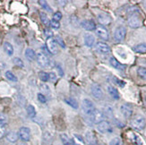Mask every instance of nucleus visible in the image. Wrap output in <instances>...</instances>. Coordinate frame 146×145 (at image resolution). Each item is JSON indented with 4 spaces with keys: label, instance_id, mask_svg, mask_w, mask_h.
Returning a JSON list of instances; mask_svg holds the SVG:
<instances>
[{
    "label": "nucleus",
    "instance_id": "obj_1",
    "mask_svg": "<svg viewBox=\"0 0 146 145\" xmlns=\"http://www.w3.org/2000/svg\"><path fill=\"white\" fill-rule=\"evenodd\" d=\"M82 111H84V113L88 116L89 117H90L92 114L93 112L95 111V107H94V104L93 102L92 101V100L88 99H84V100H82Z\"/></svg>",
    "mask_w": 146,
    "mask_h": 145
},
{
    "label": "nucleus",
    "instance_id": "obj_2",
    "mask_svg": "<svg viewBox=\"0 0 146 145\" xmlns=\"http://www.w3.org/2000/svg\"><path fill=\"white\" fill-rule=\"evenodd\" d=\"M131 125L133 126V128H135L136 130H143L146 125L145 118L142 116H136L132 120Z\"/></svg>",
    "mask_w": 146,
    "mask_h": 145
},
{
    "label": "nucleus",
    "instance_id": "obj_3",
    "mask_svg": "<svg viewBox=\"0 0 146 145\" xmlns=\"http://www.w3.org/2000/svg\"><path fill=\"white\" fill-rule=\"evenodd\" d=\"M128 24L131 28H139L141 27L142 25V20H141V17L139 16L138 14H133L129 16L128 18Z\"/></svg>",
    "mask_w": 146,
    "mask_h": 145
},
{
    "label": "nucleus",
    "instance_id": "obj_4",
    "mask_svg": "<svg viewBox=\"0 0 146 145\" xmlns=\"http://www.w3.org/2000/svg\"><path fill=\"white\" fill-rule=\"evenodd\" d=\"M97 130L100 134H110L113 132V128L110 122L108 121H102L97 124Z\"/></svg>",
    "mask_w": 146,
    "mask_h": 145
},
{
    "label": "nucleus",
    "instance_id": "obj_5",
    "mask_svg": "<svg viewBox=\"0 0 146 145\" xmlns=\"http://www.w3.org/2000/svg\"><path fill=\"white\" fill-rule=\"evenodd\" d=\"M126 35V29L123 26H119L115 30V32H114V38L117 41H122L125 38Z\"/></svg>",
    "mask_w": 146,
    "mask_h": 145
},
{
    "label": "nucleus",
    "instance_id": "obj_6",
    "mask_svg": "<svg viewBox=\"0 0 146 145\" xmlns=\"http://www.w3.org/2000/svg\"><path fill=\"white\" fill-rule=\"evenodd\" d=\"M19 138L23 142H28L31 139V130L28 127H21L18 132Z\"/></svg>",
    "mask_w": 146,
    "mask_h": 145
},
{
    "label": "nucleus",
    "instance_id": "obj_7",
    "mask_svg": "<svg viewBox=\"0 0 146 145\" xmlns=\"http://www.w3.org/2000/svg\"><path fill=\"white\" fill-rule=\"evenodd\" d=\"M47 48L48 49V51L53 55H56L58 52V43L56 42L55 39H53V38H48L47 40Z\"/></svg>",
    "mask_w": 146,
    "mask_h": 145
},
{
    "label": "nucleus",
    "instance_id": "obj_8",
    "mask_svg": "<svg viewBox=\"0 0 146 145\" xmlns=\"http://www.w3.org/2000/svg\"><path fill=\"white\" fill-rule=\"evenodd\" d=\"M91 90H92V96L95 98V99H101L103 97V91H102V89H101V87L97 84V83H93L91 87Z\"/></svg>",
    "mask_w": 146,
    "mask_h": 145
},
{
    "label": "nucleus",
    "instance_id": "obj_9",
    "mask_svg": "<svg viewBox=\"0 0 146 145\" xmlns=\"http://www.w3.org/2000/svg\"><path fill=\"white\" fill-rule=\"evenodd\" d=\"M105 116L104 114L101 111L98 110V109H95V111L93 112V114L90 117L91 118V120L92 121V123H95V124H99L100 122H102L104 121L103 119H104Z\"/></svg>",
    "mask_w": 146,
    "mask_h": 145
},
{
    "label": "nucleus",
    "instance_id": "obj_10",
    "mask_svg": "<svg viewBox=\"0 0 146 145\" xmlns=\"http://www.w3.org/2000/svg\"><path fill=\"white\" fill-rule=\"evenodd\" d=\"M96 34L100 39L103 40H109V39H110L109 31H108V30L103 26H99L96 29Z\"/></svg>",
    "mask_w": 146,
    "mask_h": 145
},
{
    "label": "nucleus",
    "instance_id": "obj_11",
    "mask_svg": "<svg viewBox=\"0 0 146 145\" xmlns=\"http://www.w3.org/2000/svg\"><path fill=\"white\" fill-rule=\"evenodd\" d=\"M36 58H37L38 65L40 66L41 67H46L49 64V61H48V56L46 55H44L43 53H38Z\"/></svg>",
    "mask_w": 146,
    "mask_h": 145
},
{
    "label": "nucleus",
    "instance_id": "obj_12",
    "mask_svg": "<svg viewBox=\"0 0 146 145\" xmlns=\"http://www.w3.org/2000/svg\"><path fill=\"white\" fill-rule=\"evenodd\" d=\"M85 141L89 145H97L98 144V140L95 134L92 133V131H87L84 135Z\"/></svg>",
    "mask_w": 146,
    "mask_h": 145
},
{
    "label": "nucleus",
    "instance_id": "obj_13",
    "mask_svg": "<svg viewBox=\"0 0 146 145\" xmlns=\"http://www.w3.org/2000/svg\"><path fill=\"white\" fill-rule=\"evenodd\" d=\"M120 110H121L122 115L125 118H130L132 117V115H133V108L129 104L122 105L121 108H120Z\"/></svg>",
    "mask_w": 146,
    "mask_h": 145
},
{
    "label": "nucleus",
    "instance_id": "obj_14",
    "mask_svg": "<svg viewBox=\"0 0 146 145\" xmlns=\"http://www.w3.org/2000/svg\"><path fill=\"white\" fill-rule=\"evenodd\" d=\"M96 49L101 54H108L110 52V46L105 42H98L96 44Z\"/></svg>",
    "mask_w": 146,
    "mask_h": 145
},
{
    "label": "nucleus",
    "instance_id": "obj_15",
    "mask_svg": "<svg viewBox=\"0 0 146 145\" xmlns=\"http://www.w3.org/2000/svg\"><path fill=\"white\" fill-rule=\"evenodd\" d=\"M81 26L86 30H93L96 29V25H95L94 22L91 20H84L81 23Z\"/></svg>",
    "mask_w": 146,
    "mask_h": 145
},
{
    "label": "nucleus",
    "instance_id": "obj_16",
    "mask_svg": "<svg viewBox=\"0 0 146 145\" xmlns=\"http://www.w3.org/2000/svg\"><path fill=\"white\" fill-rule=\"evenodd\" d=\"M98 20L99 22L101 23V24H109L110 22H111V17L109 15L105 14V13H103V14H100L98 15Z\"/></svg>",
    "mask_w": 146,
    "mask_h": 145
},
{
    "label": "nucleus",
    "instance_id": "obj_17",
    "mask_svg": "<svg viewBox=\"0 0 146 145\" xmlns=\"http://www.w3.org/2000/svg\"><path fill=\"white\" fill-rule=\"evenodd\" d=\"M108 92L110 93V95L114 99H119L120 96H119V92L117 91V90L115 87H113L112 85H109L108 86Z\"/></svg>",
    "mask_w": 146,
    "mask_h": 145
},
{
    "label": "nucleus",
    "instance_id": "obj_18",
    "mask_svg": "<svg viewBox=\"0 0 146 145\" xmlns=\"http://www.w3.org/2000/svg\"><path fill=\"white\" fill-rule=\"evenodd\" d=\"M95 42V38L92 34H86L84 36V43L87 47H92Z\"/></svg>",
    "mask_w": 146,
    "mask_h": 145
},
{
    "label": "nucleus",
    "instance_id": "obj_19",
    "mask_svg": "<svg viewBox=\"0 0 146 145\" xmlns=\"http://www.w3.org/2000/svg\"><path fill=\"white\" fill-rule=\"evenodd\" d=\"M110 65H111L114 68L117 69V70H124L125 66H123L122 64H120V63H119L115 58H111L110 59Z\"/></svg>",
    "mask_w": 146,
    "mask_h": 145
},
{
    "label": "nucleus",
    "instance_id": "obj_20",
    "mask_svg": "<svg viewBox=\"0 0 146 145\" xmlns=\"http://www.w3.org/2000/svg\"><path fill=\"white\" fill-rule=\"evenodd\" d=\"M25 56H26V58L29 60V61H33L35 60L37 55L35 54L34 50L31 49V48H27L25 50Z\"/></svg>",
    "mask_w": 146,
    "mask_h": 145
},
{
    "label": "nucleus",
    "instance_id": "obj_21",
    "mask_svg": "<svg viewBox=\"0 0 146 145\" xmlns=\"http://www.w3.org/2000/svg\"><path fill=\"white\" fill-rule=\"evenodd\" d=\"M133 50L136 53H145L146 52V43H141L133 48Z\"/></svg>",
    "mask_w": 146,
    "mask_h": 145
},
{
    "label": "nucleus",
    "instance_id": "obj_22",
    "mask_svg": "<svg viewBox=\"0 0 146 145\" xmlns=\"http://www.w3.org/2000/svg\"><path fill=\"white\" fill-rule=\"evenodd\" d=\"M18 137H19L18 134L14 131L9 132V133L6 134V139H7V141H9L10 142H15L18 140Z\"/></svg>",
    "mask_w": 146,
    "mask_h": 145
},
{
    "label": "nucleus",
    "instance_id": "obj_23",
    "mask_svg": "<svg viewBox=\"0 0 146 145\" xmlns=\"http://www.w3.org/2000/svg\"><path fill=\"white\" fill-rule=\"evenodd\" d=\"M3 48H4L5 52L7 54L8 56H11L13 54H14V48H13L12 44H10L9 42H5Z\"/></svg>",
    "mask_w": 146,
    "mask_h": 145
},
{
    "label": "nucleus",
    "instance_id": "obj_24",
    "mask_svg": "<svg viewBox=\"0 0 146 145\" xmlns=\"http://www.w3.org/2000/svg\"><path fill=\"white\" fill-rule=\"evenodd\" d=\"M60 139L62 141V143L64 144V145H74V142L66 134H62L60 135Z\"/></svg>",
    "mask_w": 146,
    "mask_h": 145
},
{
    "label": "nucleus",
    "instance_id": "obj_25",
    "mask_svg": "<svg viewBox=\"0 0 146 145\" xmlns=\"http://www.w3.org/2000/svg\"><path fill=\"white\" fill-rule=\"evenodd\" d=\"M65 101L67 103V105L72 107L73 109H78V102L74 98H66L65 99Z\"/></svg>",
    "mask_w": 146,
    "mask_h": 145
},
{
    "label": "nucleus",
    "instance_id": "obj_26",
    "mask_svg": "<svg viewBox=\"0 0 146 145\" xmlns=\"http://www.w3.org/2000/svg\"><path fill=\"white\" fill-rule=\"evenodd\" d=\"M102 113L104 114L105 117H111L113 116V109L110 105H106L104 108H103V111Z\"/></svg>",
    "mask_w": 146,
    "mask_h": 145
},
{
    "label": "nucleus",
    "instance_id": "obj_27",
    "mask_svg": "<svg viewBox=\"0 0 146 145\" xmlns=\"http://www.w3.org/2000/svg\"><path fill=\"white\" fill-rule=\"evenodd\" d=\"M40 20H41V22H42V23L44 25H46V26H48V25H50V21H49L48 15L45 14V13L40 12Z\"/></svg>",
    "mask_w": 146,
    "mask_h": 145
},
{
    "label": "nucleus",
    "instance_id": "obj_28",
    "mask_svg": "<svg viewBox=\"0 0 146 145\" xmlns=\"http://www.w3.org/2000/svg\"><path fill=\"white\" fill-rule=\"evenodd\" d=\"M26 111H27V114L30 117H34L36 116V110L33 105H28L26 108Z\"/></svg>",
    "mask_w": 146,
    "mask_h": 145
},
{
    "label": "nucleus",
    "instance_id": "obj_29",
    "mask_svg": "<svg viewBox=\"0 0 146 145\" xmlns=\"http://www.w3.org/2000/svg\"><path fill=\"white\" fill-rule=\"evenodd\" d=\"M5 77L7 78L9 81H18L17 77L12 72H10V71L5 72Z\"/></svg>",
    "mask_w": 146,
    "mask_h": 145
},
{
    "label": "nucleus",
    "instance_id": "obj_30",
    "mask_svg": "<svg viewBox=\"0 0 146 145\" xmlns=\"http://www.w3.org/2000/svg\"><path fill=\"white\" fill-rule=\"evenodd\" d=\"M39 4H40L46 11H48V12H49V13H52L51 7H50V6L48 5V4L46 1H43V0H40V1H39Z\"/></svg>",
    "mask_w": 146,
    "mask_h": 145
},
{
    "label": "nucleus",
    "instance_id": "obj_31",
    "mask_svg": "<svg viewBox=\"0 0 146 145\" xmlns=\"http://www.w3.org/2000/svg\"><path fill=\"white\" fill-rule=\"evenodd\" d=\"M137 73H138V75H139V76H140L142 79L146 80V69H145V68H143V67L138 68Z\"/></svg>",
    "mask_w": 146,
    "mask_h": 145
},
{
    "label": "nucleus",
    "instance_id": "obj_32",
    "mask_svg": "<svg viewBox=\"0 0 146 145\" xmlns=\"http://www.w3.org/2000/svg\"><path fill=\"white\" fill-rule=\"evenodd\" d=\"M39 77L42 81H48L49 80V75L46 72H40L39 73Z\"/></svg>",
    "mask_w": 146,
    "mask_h": 145
},
{
    "label": "nucleus",
    "instance_id": "obj_33",
    "mask_svg": "<svg viewBox=\"0 0 146 145\" xmlns=\"http://www.w3.org/2000/svg\"><path fill=\"white\" fill-rule=\"evenodd\" d=\"M110 145H123V142L119 137H115L110 141Z\"/></svg>",
    "mask_w": 146,
    "mask_h": 145
},
{
    "label": "nucleus",
    "instance_id": "obj_34",
    "mask_svg": "<svg viewBox=\"0 0 146 145\" xmlns=\"http://www.w3.org/2000/svg\"><path fill=\"white\" fill-rule=\"evenodd\" d=\"M40 91L43 93H46V94H49L50 93V89H49V87L47 84H41L40 86Z\"/></svg>",
    "mask_w": 146,
    "mask_h": 145
},
{
    "label": "nucleus",
    "instance_id": "obj_35",
    "mask_svg": "<svg viewBox=\"0 0 146 145\" xmlns=\"http://www.w3.org/2000/svg\"><path fill=\"white\" fill-rule=\"evenodd\" d=\"M55 40H56V43H58V44H59V46L62 47L63 48H66V44H65L64 40H63L59 36H56V37H55Z\"/></svg>",
    "mask_w": 146,
    "mask_h": 145
},
{
    "label": "nucleus",
    "instance_id": "obj_36",
    "mask_svg": "<svg viewBox=\"0 0 146 145\" xmlns=\"http://www.w3.org/2000/svg\"><path fill=\"white\" fill-rule=\"evenodd\" d=\"M50 26H51L53 29H59V27H60V23L58 22V21H56V20H54V19H52L51 21H50Z\"/></svg>",
    "mask_w": 146,
    "mask_h": 145
},
{
    "label": "nucleus",
    "instance_id": "obj_37",
    "mask_svg": "<svg viewBox=\"0 0 146 145\" xmlns=\"http://www.w3.org/2000/svg\"><path fill=\"white\" fill-rule=\"evenodd\" d=\"M14 64L19 67H23V62L21 58H14Z\"/></svg>",
    "mask_w": 146,
    "mask_h": 145
},
{
    "label": "nucleus",
    "instance_id": "obj_38",
    "mask_svg": "<svg viewBox=\"0 0 146 145\" xmlns=\"http://www.w3.org/2000/svg\"><path fill=\"white\" fill-rule=\"evenodd\" d=\"M113 81H115V83H117L119 87H124L125 85V83L124 81H121V80H119L117 79V77H113Z\"/></svg>",
    "mask_w": 146,
    "mask_h": 145
},
{
    "label": "nucleus",
    "instance_id": "obj_39",
    "mask_svg": "<svg viewBox=\"0 0 146 145\" xmlns=\"http://www.w3.org/2000/svg\"><path fill=\"white\" fill-rule=\"evenodd\" d=\"M5 124H0V139L5 135Z\"/></svg>",
    "mask_w": 146,
    "mask_h": 145
},
{
    "label": "nucleus",
    "instance_id": "obj_40",
    "mask_svg": "<svg viewBox=\"0 0 146 145\" xmlns=\"http://www.w3.org/2000/svg\"><path fill=\"white\" fill-rule=\"evenodd\" d=\"M38 99H39V101L41 102V103H45L47 101V98L44 96L42 93L38 94Z\"/></svg>",
    "mask_w": 146,
    "mask_h": 145
},
{
    "label": "nucleus",
    "instance_id": "obj_41",
    "mask_svg": "<svg viewBox=\"0 0 146 145\" xmlns=\"http://www.w3.org/2000/svg\"><path fill=\"white\" fill-rule=\"evenodd\" d=\"M53 19L58 22L59 20H61V19H62V14L60 12H56L55 14L53 15Z\"/></svg>",
    "mask_w": 146,
    "mask_h": 145
},
{
    "label": "nucleus",
    "instance_id": "obj_42",
    "mask_svg": "<svg viewBox=\"0 0 146 145\" xmlns=\"http://www.w3.org/2000/svg\"><path fill=\"white\" fill-rule=\"evenodd\" d=\"M48 75H49V80H51V81H53L56 80V75L55 73L51 72V73H48Z\"/></svg>",
    "mask_w": 146,
    "mask_h": 145
},
{
    "label": "nucleus",
    "instance_id": "obj_43",
    "mask_svg": "<svg viewBox=\"0 0 146 145\" xmlns=\"http://www.w3.org/2000/svg\"><path fill=\"white\" fill-rule=\"evenodd\" d=\"M6 122V117L3 114H0V124H5Z\"/></svg>",
    "mask_w": 146,
    "mask_h": 145
},
{
    "label": "nucleus",
    "instance_id": "obj_44",
    "mask_svg": "<svg viewBox=\"0 0 146 145\" xmlns=\"http://www.w3.org/2000/svg\"><path fill=\"white\" fill-rule=\"evenodd\" d=\"M45 35L48 37V38H52L53 33H52V31H51V30H45Z\"/></svg>",
    "mask_w": 146,
    "mask_h": 145
},
{
    "label": "nucleus",
    "instance_id": "obj_45",
    "mask_svg": "<svg viewBox=\"0 0 146 145\" xmlns=\"http://www.w3.org/2000/svg\"><path fill=\"white\" fill-rule=\"evenodd\" d=\"M56 68H58V73H59V75H60V76H63V74H64V72H63L61 66L58 65V66H56Z\"/></svg>",
    "mask_w": 146,
    "mask_h": 145
},
{
    "label": "nucleus",
    "instance_id": "obj_46",
    "mask_svg": "<svg viewBox=\"0 0 146 145\" xmlns=\"http://www.w3.org/2000/svg\"><path fill=\"white\" fill-rule=\"evenodd\" d=\"M17 145H28L27 143H25V142H20L19 144H17Z\"/></svg>",
    "mask_w": 146,
    "mask_h": 145
},
{
    "label": "nucleus",
    "instance_id": "obj_47",
    "mask_svg": "<svg viewBox=\"0 0 146 145\" xmlns=\"http://www.w3.org/2000/svg\"><path fill=\"white\" fill-rule=\"evenodd\" d=\"M144 6H145V8H146V1L144 2Z\"/></svg>",
    "mask_w": 146,
    "mask_h": 145
}]
</instances>
